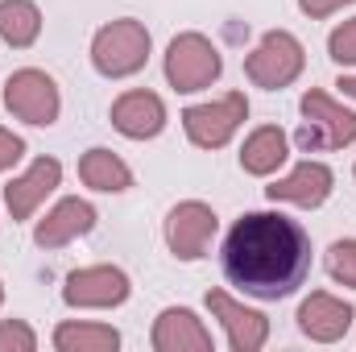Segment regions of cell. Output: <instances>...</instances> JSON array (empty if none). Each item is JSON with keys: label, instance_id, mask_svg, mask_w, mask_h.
Here are the masks:
<instances>
[{"label": "cell", "instance_id": "6da1fadb", "mask_svg": "<svg viewBox=\"0 0 356 352\" xmlns=\"http://www.w3.org/2000/svg\"><path fill=\"white\" fill-rule=\"evenodd\" d=\"M224 273L253 298H286L311 273V237L282 211H249L224 237Z\"/></svg>", "mask_w": 356, "mask_h": 352}, {"label": "cell", "instance_id": "7a4b0ae2", "mask_svg": "<svg viewBox=\"0 0 356 352\" xmlns=\"http://www.w3.org/2000/svg\"><path fill=\"white\" fill-rule=\"evenodd\" d=\"M149 58V29L133 17L108 21L95 38H91V63L99 75L108 79H129L145 67Z\"/></svg>", "mask_w": 356, "mask_h": 352}, {"label": "cell", "instance_id": "3957f363", "mask_svg": "<svg viewBox=\"0 0 356 352\" xmlns=\"http://www.w3.org/2000/svg\"><path fill=\"white\" fill-rule=\"evenodd\" d=\"M307 154L315 150H344L356 141V112L336 104L327 91H307L302 95V125L294 137Z\"/></svg>", "mask_w": 356, "mask_h": 352}, {"label": "cell", "instance_id": "277c9868", "mask_svg": "<svg viewBox=\"0 0 356 352\" xmlns=\"http://www.w3.org/2000/svg\"><path fill=\"white\" fill-rule=\"evenodd\" d=\"M302 63H307L302 42H298L294 33H286V29H269L266 38H261V46L245 58V75H249L257 88L282 91L302 75Z\"/></svg>", "mask_w": 356, "mask_h": 352}, {"label": "cell", "instance_id": "5b68a950", "mask_svg": "<svg viewBox=\"0 0 356 352\" xmlns=\"http://www.w3.org/2000/svg\"><path fill=\"white\" fill-rule=\"evenodd\" d=\"M224 71L220 50L203 33H178L166 50V79L175 91H203L211 88Z\"/></svg>", "mask_w": 356, "mask_h": 352}, {"label": "cell", "instance_id": "8992f818", "mask_svg": "<svg viewBox=\"0 0 356 352\" xmlns=\"http://www.w3.org/2000/svg\"><path fill=\"white\" fill-rule=\"evenodd\" d=\"M249 116V99L241 91H228L224 99H211V104H195L182 112V129L191 137V145L199 150H220L232 141V133L245 125Z\"/></svg>", "mask_w": 356, "mask_h": 352}, {"label": "cell", "instance_id": "52a82bcc", "mask_svg": "<svg viewBox=\"0 0 356 352\" xmlns=\"http://www.w3.org/2000/svg\"><path fill=\"white\" fill-rule=\"evenodd\" d=\"M4 108H8L17 120L42 129V125H54V120H58L63 99H58V88H54V79H50L46 71L25 67V71L8 75V83H4Z\"/></svg>", "mask_w": 356, "mask_h": 352}, {"label": "cell", "instance_id": "ba28073f", "mask_svg": "<svg viewBox=\"0 0 356 352\" xmlns=\"http://www.w3.org/2000/svg\"><path fill=\"white\" fill-rule=\"evenodd\" d=\"M216 224H220L216 211L207 203H199V199H186V203L170 207V216H166V245H170V253L182 257V262H199L207 253L211 237H216Z\"/></svg>", "mask_w": 356, "mask_h": 352}, {"label": "cell", "instance_id": "9c48e42d", "mask_svg": "<svg viewBox=\"0 0 356 352\" xmlns=\"http://www.w3.org/2000/svg\"><path fill=\"white\" fill-rule=\"evenodd\" d=\"M63 298L71 307H120L129 298V273L116 265H88L75 269L63 286Z\"/></svg>", "mask_w": 356, "mask_h": 352}, {"label": "cell", "instance_id": "30bf717a", "mask_svg": "<svg viewBox=\"0 0 356 352\" xmlns=\"http://www.w3.org/2000/svg\"><path fill=\"white\" fill-rule=\"evenodd\" d=\"M207 307H211V315L224 323L232 352H257V349H266L269 319L261 315V311H253V307L236 303V298H232V294H224V290H207Z\"/></svg>", "mask_w": 356, "mask_h": 352}, {"label": "cell", "instance_id": "8fae6325", "mask_svg": "<svg viewBox=\"0 0 356 352\" xmlns=\"http://www.w3.org/2000/svg\"><path fill=\"white\" fill-rule=\"evenodd\" d=\"M353 303L327 294V290H315L311 298H302L298 307V328L307 340H319V344H336L348 328H353Z\"/></svg>", "mask_w": 356, "mask_h": 352}, {"label": "cell", "instance_id": "7c38bea8", "mask_svg": "<svg viewBox=\"0 0 356 352\" xmlns=\"http://www.w3.org/2000/svg\"><path fill=\"white\" fill-rule=\"evenodd\" d=\"M112 125H116V133H124L133 141L158 137L166 129V104L154 91H124L112 104Z\"/></svg>", "mask_w": 356, "mask_h": 352}, {"label": "cell", "instance_id": "4fadbf2b", "mask_svg": "<svg viewBox=\"0 0 356 352\" xmlns=\"http://www.w3.org/2000/svg\"><path fill=\"white\" fill-rule=\"evenodd\" d=\"M332 182H336V175H332L323 162H302V166H294L286 178H277L273 186H266V195L273 199V203L319 207V203L332 195Z\"/></svg>", "mask_w": 356, "mask_h": 352}, {"label": "cell", "instance_id": "5bb4252c", "mask_svg": "<svg viewBox=\"0 0 356 352\" xmlns=\"http://www.w3.org/2000/svg\"><path fill=\"white\" fill-rule=\"evenodd\" d=\"M91 228H95V207L88 199H63V203H54L46 211V220L38 224L33 241L42 249H63V245H71L75 237H83Z\"/></svg>", "mask_w": 356, "mask_h": 352}, {"label": "cell", "instance_id": "9a60e30c", "mask_svg": "<svg viewBox=\"0 0 356 352\" xmlns=\"http://www.w3.org/2000/svg\"><path fill=\"white\" fill-rule=\"evenodd\" d=\"M58 178H63V166H58L54 158H38L21 178H13V182L4 186V203H8V211H13V220H29V216L38 211V203L58 186Z\"/></svg>", "mask_w": 356, "mask_h": 352}, {"label": "cell", "instance_id": "2e32d148", "mask_svg": "<svg viewBox=\"0 0 356 352\" xmlns=\"http://www.w3.org/2000/svg\"><path fill=\"white\" fill-rule=\"evenodd\" d=\"M154 349L158 352H207L211 349V332L203 328V319L186 307H166L154 323Z\"/></svg>", "mask_w": 356, "mask_h": 352}, {"label": "cell", "instance_id": "e0dca14e", "mask_svg": "<svg viewBox=\"0 0 356 352\" xmlns=\"http://www.w3.org/2000/svg\"><path fill=\"white\" fill-rule=\"evenodd\" d=\"M286 154H290L286 133H282L277 125H261V129L249 133V141H245V150H241V166H245V175L266 178L286 162Z\"/></svg>", "mask_w": 356, "mask_h": 352}, {"label": "cell", "instance_id": "ac0fdd59", "mask_svg": "<svg viewBox=\"0 0 356 352\" xmlns=\"http://www.w3.org/2000/svg\"><path fill=\"white\" fill-rule=\"evenodd\" d=\"M79 178L88 182L91 191H129L133 186V170L112 154V150H88L79 158Z\"/></svg>", "mask_w": 356, "mask_h": 352}, {"label": "cell", "instance_id": "d6986e66", "mask_svg": "<svg viewBox=\"0 0 356 352\" xmlns=\"http://www.w3.org/2000/svg\"><path fill=\"white\" fill-rule=\"evenodd\" d=\"M42 33V13L33 0H0V38L17 50L33 46Z\"/></svg>", "mask_w": 356, "mask_h": 352}, {"label": "cell", "instance_id": "ffe728a7", "mask_svg": "<svg viewBox=\"0 0 356 352\" xmlns=\"http://www.w3.org/2000/svg\"><path fill=\"white\" fill-rule=\"evenodd\" d=\"M116 344H120L116 328H104V323H58L54 328L58 352H112Z\"/></svg>", "mask_w": 356, "mask_h": 352}, {"label": "cell", "instance_id": "44dd1931", "mask_svg": "<svg viewBox=\"0 0 356 352\" xmlns=\"http://www.w3.org/2000/svg\"><path fill=\"white\" fill-rule=\"evenodd\" d=\"M327 273L356 290V241H336L327 249Z\"/></svg>", "mask_w": 356, "mask_h": 352}, {"label": "cell", "instance_id": "7402d4cb", "mask_svg": "<svg viewBox=\"0 0 356 352\" xmlns=\"http://www.w3.org/2000/svg\"><path fill=\"white\" fill-rule=\"evenodd\" d=\"M38 349V336L29 323L21 319H4L0 323V352H33Z\"/></svg>", "mask_w": 356, "mask_h": 352}, {"label": "cell", "instance_id": "603a6c76", "mask_svg": "<svg viewBox=\"0 0 356 352\" xmlns=\"http://www.w3.org/2000/svg\"><path fill=\"white\" fill-rule=\"evenodd\" d=\"M327 50H332V58H336L340 67H353L356 63V17L344 21V25L327 38Z\"/></svg>", "mask_w": 356, "mask_h": 352}, {"label": "cell", "instance_id": "cb8c5ba5", "mask_svg": "<svg viewBox=\"0 0 356 352\" xmlns=\"http://www.w3.org/2000/svg\"><path fill=\"white\" fill-rule=\"evenodd\" d=\"M21 154H25V141H21L17 133L0 129V170H8L13 162H21Z\"/></svg>", "mask_w": 356, "mask_h": 352}, {"label": "cell", "instance_id": "d4e9b609", "mask_svg": "<svg viewBox=\"0 0 356 352\" xmlns=\"http://www.w3.org/2000/svg\"><path fill=\"white\" fill-rule=\"evenodd\" d=\"M344 4H353V0H298V8L311 17V21H323V17H332L336 8H344Z\"/></svg>", "mask_w": 356, "mask_h": 352}, {"label": "cell", "instance_id": "484cf974", "mask_svg": "<svg viewBox=\"0 0 356 352\" xmlns=\"http://www.w3.org/2000/svg\"><path fill=\"white\" fill-rule=\"evenodd\" d=\"M340 88H344L348 99H356V75H344V79H340Z\"/></svg>", "mask_w": 356, "mask_h": 352}, {"label": "cell", "instance_id": "4316f807", "mask_svg": "<svg viewBox=\"0 0 356 352\" xmlns=\"http://www.w3.org/2000/svg\"><path fill=\"white\" fill-rule=\"evenodd\" d=\"M0 303H4V286H0Z\"/></svg>", "mask_w": 356, "mask_h": 352}]
</instances>
